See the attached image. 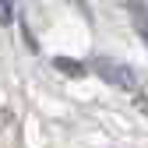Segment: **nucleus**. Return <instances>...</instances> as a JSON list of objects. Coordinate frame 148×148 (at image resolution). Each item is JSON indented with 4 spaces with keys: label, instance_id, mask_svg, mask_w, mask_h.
Returning a JSON list of instances; mask_svg holds the SVG:
<instances>
[{
    "label": "nucleus",
    "instance_id": "2",
    "mask_svg": "<svg viewBox=\"0 0 148 148\" xmlns=\"http://www.w3.org/2000/svg\"><path fill=\"white\" fill-rule=\"evenodd\" d=\"M123 7H131V14H134V25H138V32L145 35V0H120Z\"/></svg>",
    "mask_w": 148,
    "mask_h": 148
},
{
    "label": "nucleus",
    "instance_id": "1",
    "mask_svg": "<svg viewBox=\"0 0 148 148\" xmlns=\"http://www.w3.org/2000/svg\"><path fill=\"white\" fill-rule=\"evenodd\" d=\"M95 71L102 74L109 85H116V88H123V92L138 88V74H134L131 67H123V64H113V60H95Z\"/></svg>",
    "mask_w": 148,
    "mask_h": 148
},
{
    "label": "nucleus",
    "instance_id": "4",
    "mask_svg": "<svg viewBox=\"0 0 148 148\" xmlns=\"http://www.w3.org/2000/svg\"><path fill=\"white\" fill-rule=\"evenodd\" d=\"M57 67H64V71H71L74 78H81V74H85V67H81L78 60H57Z\"/></svg>",
    "mask_w": 148,
    "mask_h": 148
},
{
    "label": "nucleus",
    "instance_id": "3",
    "mask_svg": "<svg viewBox=\"0 0 148 148\" xmlns=\"http://www.w3.org/2000/svg\"><path fill=\"white\" fill-rule=\"evenodd\" d=\"M0 25H14V0H0Z\"/></svg>",
    "mask_w": 148,
    "mask_h": 148
}]
</instances>
